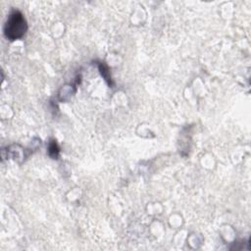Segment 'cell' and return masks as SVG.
<instances>
[{
    "instance_id": "cell-1",
    "label": "cell",
    "mask_w": 251,
    "mask_h": 251,
    "mask_svg": "<svg viewBox=\"0 0 251 251\" xmlns=\"http://www.w3.org/2000/svg\"><path fill=\"white\" fill-rule=\"evenodd\" d=\"M27 30V23L19 10H13L7 18L4 25V35L9 40L22 38Z\"/></svg>"
},
{
    "instance_id": "cell-2",
    "label": "cell",
    "mask_w": 251,
    "mask_h": 251,
    "mask_svg": "<svg viewBox=\"0 0 251 251\" xmlns=\"http://www.w3.org/2000/svg\"><path fill=\"white\" fill-rule=\"evenodd\" d=\"M59 151H60V149H59V146H58L56 140H54V139L51 140L49 143V146H48V154L50 155V157L53 159L58 158Z\"/></svg>"
}]
</instances>
